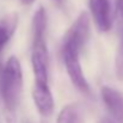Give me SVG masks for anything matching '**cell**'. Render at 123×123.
Returning a JSON list of instances; mask_svg holds the SVG:
<instances>
[{"instance_id":"52a82bcc","label":"cell","mask_w":123,"mask_h":123,"mask_svg":"<svg viewBox=\"0 0 123 123\" xmlns=\"http://www.w3.org/2000/svg\"><path fill=\"white\" fill-rule=\"evenodd\" d=\"M32 98L38 111L44 116H49L54 110V98L48 84L35 82L32 90Z\"/></svg>"},{"instance_id":"6da1fadb","label":"cell","mask_w":123,"mask_h":123,"mask_svg":"<svg viewBox=\"0 0 123 123\" xmlns=\"http://www.w3.org/2000/svg\"><path fill=\"white\" fill-rule=\"evenodd\" d=\"M23 88V72L19 60L16 56L8 57L0 74V92L5 108L14 111L20 100Z\"/></svg>"},{"instance_id":"8fae6325","label":"cell","mask_w":123,"mask_h":123,"mask_svg":"<svg viewBox=\"0 0 123 123\" xmlns=\"http://www.w3.org/2000/svg\"><path fill=\"white\" fill-rule=\"evenodd\" d=\"M120 30H121V38L115 56V74L118 80L123 81V28H120Z\"/></svg>"},{"instance_id":"5bb4252c","label":"cell","mask_w":123,"mask_h":123,"mask_svg":"<svg viewBox=\"0 0 123 123\" xmlns=\"http://www.w3.org/2000/svg\"><path fill=\"white\" fill-rule=\"evenodd\" d=\"M42 123H45V122H42Z\"/></svg>"},{"instance_id":"277c9868","label":"cell","mask_w":123,"mask_h":123,"mask_svg":"<svg viewBox=\"0 0 123 123\" xmlns=\"http://www.w3.org/2000/svg\"><path fill=\"white\" fill-rule=\"evenodd\" d=\"M90 36V18L86 12H81L74 24L68 29V31L65 34L63 42H69L75 44L80 50L86 44Z\"/></svg>"},{"instance_id":"7c38bea8","label":"cell","mask_w":123,"mask_h":123,"mask_svg":"<svg viewBox=\"0 0 123 123\" xmlns=\"http://www.w3.org/2000/svg\"><path fill=\"white\" fill-rule=\"evenodd\" d=\"M98 123H117V122H116L112 117H104V118H102Z\"/></svg>"},{"instance_id":"8992f818","label":"cell","mask_w":123,"mask_h":123,"mask_svg":"<svg viewBox=\"0 0 123 123\" xmlns=\"http://www.w3.org/2000/svg\"><path fill=\"white\" fill-rule=\"evenodd\" d=\"M90 10L97 28L103 32L109 31L112 24L110 0H90Z\"/></svg>"},{"instance_id":"ba28073f","label":"cell","mask_w":123,"mask_h":123,"mask_svg":"<svg viewBox=\"0 0 123 123\" xmlns=\"http://www.w3.org/2000/svg\"><path fill=\"white\" fill-rule=\"evenodd\" d=\"M17 23H18V17L16 14L6 16L4 19L0 20V51L13 36L17 29Z\"/></svg>"},{"instance_id":"4fadbf2b","label":"cell","mask_w":123,"mask_h":123,"mask_svg":"<svg viewBox=\"0 0 123 123\" xmlns=\"http://www.w3.org/2000/svg\"><path fill=\"white\" fill-rule=\"evenodd\" d=\"M35 0H22V2L24 4V5H30V4H32Z\"/></svg>"},{"instance_id":"5b68a950","label":"cell","mask_w":123,"mask_h":123,"mask_svg":"<svg viewBox=\"0 0 123 123\" xmlns=\"http://www.w3.org/2000/svg\"><path fill=\"white\" fill-rule=\"evenodd\" d=\"M100 94L111 117L117 123H123V93L110 86H103Z\"/></svg>"},{"instance_id":"7a4b0ae2","label":"cell","mask_w":123,"mask_h":123,"mask_svg":"<svg viewBox=\"0 0 123 123\" xmlns=\"http://www.w3.org/2000/svg\"><path fill=\"white\" fill-rule=\"evenodd\" d=\"M80 49L69 42H62V57L63 63L67 71V74L71 79L72 84L84 93L90 92V85L86 80L82 72L80 60H79Z\"/></svg>"},{"instance_id":"30bf717a","label":"cell","mask_w":123,"mask_h":123,"mask_svg":"<svg viewBox=\"0 0 123 123\" xmlns=\"http://www.w3.org/2000/svg\"><path fill=\"white\" fill-rule=\"evenodd\" d=\"M79 110L78 106L74 104H68L62 108L57 116L56 123H79Z\"/></svg>"},{"instance_id":"3957f363","label":"cell","mask_w":123,"mask_h":123,"mask_svg":"<svg viewBox=\"0 0 123 123\" xmlns=\"http://www.w3.org/2000/svg\"><path fill=\"white\" fill-rule=\"evenodd\" d=\"M31 65L35 75V82L48 84V67H49V55L45 40L36 38L32 41L31 51Z\"/></svg>"},{"instance_id":"9c48e42d","label":"cell","mask_w":123,"mask_h":123,"mask_svg":"<svg viewBox=\"0 0 123 123\" xmlns=\"http://www.w3.org/2000/svg\"><path fill=\"white\" fill-rule=\"evenodd\" d=\"M45 28H47V14H45V10L41 6V7H38L36 10V12L34 14V18H32V35H34V40L44 37Z\"/></svg>"}]
</instances>
